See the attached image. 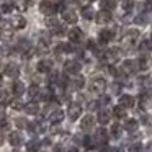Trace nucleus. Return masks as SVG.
<instances>
[{
  "label": "nucleus",
  "instance_id": "obj_13",
  "mask_svg": "<svg viewBox=\"0 0 152 152\" xmlns=\"http://www.w3.org/2000/svg\"><path fill=\"white\" fill-rule=\"evenodd\" d=\"M10 23H12V26H13L15 30H23V28L26 26V20H25L21 15H15V17L10 20Z\"/></svg>",
  "mask_w": 152,
  "mask_h": 152
},
{
  "label": "nucleus",
  "instance_id": "obj_41",
  "mask_svg": "<svg viewBox=\"0 0 152 152\" xmlns=\"http://www.w3.org/2000/svg\"><path fill=\"white\" fill-rule=\"evenodd\" d=\"M8 126H10V123H8L7 119L0 118V129H8Z\"/></svg>",
  "mask_w": 152,
  "mask_h": 152
},
{
  "label": "nucleus",
  "instance_id": "obj_34",
  "mask_svg": "<svg viewBox=\"0 0 152 152\" xmlns=\"http://www.w3.org/2000/svg\"><path fill=\"white\" fill-rule=\"evenodd\" d=\"M12 38H13V30H4V31H0V39L10 41Z\"/></svg>",
  "mask_w": 152,
  "mask_h": 152
},
{
  "label": "nucleus",
  "instance_id": "obj_28",
  "mask_svg": "<svg viewBox=\"0 0 152 152\" xmlns=\"http://www.w3.org/2000/svg\"><path fill=\"white\" fill-rule=\"evenodd\" d=\"M139 49H141V53H149V51H152V39H144L141 43V46H139Z\"/></svg>",
  "mask_w": 152,
  "mask_h": 152
},
{
  "label": "nucleus",
  "instance_id": "obj_26",
  "mask_svg": "<svg viewBox=\"0 0 152 152\" xmlns=\"http://www.w3.org/2000/svg\"><path fill=\"white\" fill-rule=\"evenodd\" d=\"M12 90H13V93L17 96H20V95H23V93H25V85L17 80V82H13V85H12Z\"/></svg>",
  "mask_w": 152,
  "mask_h": 152
},
{
  "label": "nucleus",
  "instance_id": "obj_15",
  "mask_svg": "<svg viewBox=\"0 0 152 152\" xmlns=\"http://www.w3.org/2000/svg\"><path fill=\"white\" fill-rule=\"evenodd\" d=\"M119 106H123V108H132L134 106V98H132L131 95H121L119 96V102H118Z\"/></svg>",
  "mask_w": 152,
  "mask_h": 152
},
{
  "label": "nucleus",
  "instance_id": "obj_35",
  "mask_svg": "<svg viewBox=\"0 0 152 152\" xmlns=\"http://www.w3.org/2000/svg\"><path fill=\"white\" fill-rule=\"evenodd\" d=\"M10 106H12L13 110H25V105H23V102H21L20 98L12 100V102H10Z\"/></svg>",
  "mask_w": 152,
  "mask_h": 152
},
{
  "label": "nucleus",
  "instance_id": "obj_6",
  "mask_svg": "<svg viewBox=\"0 0 152 152\" xmlns=\"http://www.w3.org/2000/svg\"><path fill=\"white\" fill-rule=\"evenodd\" d=\"M80 115H82V106H80L79 103H70L69 108H67V116H69L72 121H75V119L80 118Z\"/></svg>",
  "mask_w": 152,
  "mask_h": 152
},
{
  "label": "nucleus",
  "instance_id": "obj_48",
  "mask_svg": "<svg viewBox=\"0 0 152 152\" xmlns=\"http://www.w3.org/2000/svg\"><path fill=\"white\" fill-rule=\"evenodd\" d=\"M90 2H93V0H90Z\"/></svg>",
  "mask_w": 152,
  "mask_h": 152
},
{
  "label": "nucleus",
  "instance_id": "obj_10",
  "mask_svg": "<svg viewBox=\"0 0 152 152\" xmlns=\"http://www.w3.org/2000/svg\"><path fill=\"white\" fill-rule=\"evenodd\" d=\"M69 39L72 41V43H82L83 41V33L80 28H72V30L69 31Z\"/></svg>",
  "mask_w": 152,
  "mask_h": 152
},
{
  "label": "nucleus",
  "instance_id": "obj_19",
  "mask_svg": "<svg viewBox=\"0 0 152 152\" xmlns=\"http://www.w3.org/2000/svg\"><path fill=\"white\" fill-rule=\"evenodd\" d=\"M110 118H111V113H110L106 108L100 110V111H98V116H96V119H98L100 124H106V123L110 121Z\"/></svg>",
  "mask_w": 152,
  "mask_h": 152
},
{
  "label": "nucleus",
  "instance_id": "obj_16",
  "mask_svg": "<svg viewBox=\"0 0 152 152\" xmlns=\"http://www.w3.org/2000/svg\"><path fill=\"white\" fill-rule=\"evenodd\" d=\"M0 10H2V13H13L17 10V4L13 0H5L2 4V7H0Z\"/></svg>",
  "mask_w": 152,
  "mask_h": 152
},
{
  "label": "nucleus",
  "instance_id": "obj_47",
  "mask_svg": "<svg viewBox=\"0 0 152 152\" xmlns=\"http://www.w3.org/2000/svg\"><path fill=\"white\" fill-rule=\"evenodd\" d=\"M0 85H2V75H0Z\"/></svg>",
  "mask_w": 152,
  "mask_h": 152
},
{
  "label": "nucleus",
  "instance_id": "obj_9",
  "mask_svg": "<svg viewBox=\"0 0 152 152\" xmlns=\"http://www.w3.org/2000/svg\"><path fill=\"white\" fill-rule=\"evenodd\" d=\"M95 20H96V23H98V25H108L110 21H111V13H110V12L100 10L98 13H96Z\"/></svg>",
  "mask_w": 152,
  "mask_h": 152
},
{
  "label": "nucleus",
  "instance_id": "obj_33",
  "mask_svg": "<svg viewBox=\"0 0 152 152\" xmlns=\"http://www.w3.org/2000/svg\"><path fill=\"white\" fill-rule=\"evenodd\" d=\"M38 51H39L41 54H46L48 51H49V44H48L46 39H39V44H38Z\"/></svg>",
  "mask_w": 152,
  "mask_h": 152
},
{
  "label": "nucleus",
  "instance_id": "obj_5",
  "mask_svg": "<svg viewBox=\"0 0 152 152\" xmlns=\"http://www.w3.org/2000/svg\"><path fill=\"white\" fill-rule=\"evenodd\" d=\"M46 26L49 28L53 33H57V34L62 33V26H61L59 20H57L56 17H46Z\"/></svg>",
  "mask_w": 152,
  "mask_h": 152
},
{
  "label": "nucleus",
  "instance_id": "obj_40",
  "mask_svg": "<svg viewBox=\"0 0 152 152\" xmlns=\"http://www.w3.org/2000/svg\"><path fill=\"white\" fill-rule=\"evenodd\" d=\"M139 82L142 83V85H152V79L151 77H141V79H139Z\"/></svg>",
  "mask_w": 152,
  "mask_h": 152
},
{
  "label": "nucleus",
  "instance_id": "obj_43",
  "mask_svg": "<svg viewBox=\"0 0 152 152\" xmlns=\"http://www.w3.org/2000/svg\"><path fill=\"white\" fill-rule=\"evenodd\" d=\"M30 5H31V0H23V2H21V8H23V10L28 8Z\"/></svg>",
  "mask_w": 152,
  "mask_h": 152
},
{
  "label": "nucleus",
  "instance_id": "obj_20",
  "mask_svg": "<svg viewBox=\"0 0 152 152\" xmlns=\"http://www.w3.org/2000/svg\"><path fill=\"white\" fill-rule=\"evenodd\" d=\"M5 74H7L8 77H12V79H17L18 74H20V69H18L17 64H8V66L5 67Z\"/></svg>",
  "mask_w": 152,
  "mask_h": 152
},
{
  "label": "nucleus",
  "instance_id": "obj_44",
  "mask_svg": "<svg viewBox=\"0 0 152 152\" xmlns=\"http://www.w3.org/2000/svg\"><path fill=\"white\" fill-rule=\"evenodd\" d=\"M144 152H152V141H149L144 147Z\"/></svg>",
  "mask_w": 152,
  "mask_h": 152
},
{
  "label": "nucleus",
  "instance_id": "obj_32",
  "mask_svg": "<svg viewBox=\"0 0 152 152\" xmlns=\"http://www.w3.org/2000/svg\"><path fill=\"white\" fill-rule=\"evenodd\" d=\"M113 115H115L118 119H121V118H126V110L123 108V106H119V105H118L115 110H113Z\"/></svg>",
  "mask_w": 152,
  "mask_h": 152
},
{
  "label": "nucleus",
  "instance_id": "obj_38",
  "mask_svg": "<svg viewBox=\"0 0 152 152\" xmlns=\"http://www.w3.org/2000/svg\"><path fill=\"white\" fill-rule=\"evenodd\" d=\"M132 7H134V0H123V8L126 12H131Z\"/></svg>",
  "mask_w": 152,
  "mask_h": 152
},
{
  "label": "nucleus",
  "instance_id": "obj_29",
  "mask_svg": "<svg viewBox=\"0 0 152 152\" xmlns=\"http://www.w3.org/2000/svg\"><path fill=\"white\" fill-rule=\"evenodd\" d=\"M39 93H41V90H39V87L38 85H31L30 88H28V95L31 96V98H39Z\"/></svg>",
  "mask_w": 152,
  "mask_h": 152
},
{
  "label": "nucleus",
  "instance_id": "obj_4",
  "mask_svg": "<svg viewBox=\"0 0 152 152\" xmlns=\"http://www.w3.org/2000/svg\"><path fill=\"white\" fill-rule=\"evenodd\" d=\"M137 69H139V62H137V61H132V59L124 61V62H123V66H121V72L126 74V75L134 74Z\"/></svg>",
  "mask_w": 152,
  "mask_h": 152
},
{
  "label": "nucleus",
  "instance_id": "obj_25",
  "mask_svg": "<svg viewBox=\"0 0 152 152\" xmlns=\"http://www.w3.org/2000/svg\"><path fill=\"white\" fill-rule=\"evenodd\" d=\"M137 128H139V123L136 121V119H128V121H126V124H124V129H126L128 132L137 131Z\"/></svg>",
  "mask_w": 152,
  "mask_h": 152
},
{
  "label": "nucleus",
  "instance_id": "obj_27",
  "mask_svg": "<svg viewBox=\"0 0 152 152\" xmlns=\"http://www.w3.org/2000/svg\"><path fill=\"white\" fill-rule=\"evenodd\" d=\"M82 17L85 18V20H92V18L96 17V13L93 12L92 7H83L82 8Z\"/></svg>",
  "mask_w": 152,
  "mask_h": 152
},
{
  "label": "nucleus",
  "instance_id": "obj_30",
  "mask_svg": "<svg viewBox=\"0 0 152 152\" xmlns=\"http://www.w3.org/2000/svg\"><path fill=\"white\" fill-rule=\"evenodd\" d=\"M18 51H21V53L26 54L28 51H30V41H28V39H21L20 43H18Z\"/></svg>",
  "mask_w": 152,
  "mask_h": 152
},
{
  "label": "nucleus",
  "instance_id": "obj_1",
  "mask_svg": "<svg viewBox=\"0 0 152 152\" xmlns=\"http://www.w3.org/2000/svg\"><path fill=\"white\" fill-rule=\"evenodd\" d=\"M39 10H41V13H44L46 17H56V13H57V5H54L51 0H41Z\"/></svg>",
  "mask_w": 152,
  "mask_h": 152
},
{
  "label": "nucleus",
  "instance_id": "obj_24",
  "mask_svg": "<svg viewBox=\"0 0 152 152\" xmlns=\"http://www.w3.org/2000/svg\"><path fill=\"white\" fill-rule=\"evenodd\" d=\"M25 110H26L28 115H36V113L39 111V105H38L36 102H30V103H26Z\"/></svg>",
  "mask_w": 152,
  "mask_h": 152
},
{
  "label": "nucleus",
  "instance_id": "obj_18",
  "mask_svg": "<svg viewBox=\"0 0 152 152\" xmlns=\"http://www.w3.org/2000/svg\"><path fill=\"white\" fill-rule=\"evenodd\" d=\"M62 18H64V21H66V23L74 25L77 21V13L74 10H64L62 12Z\"/></svg>",
  "mask_w": 152,
  "mask_h": 152
},
{
  "label": "nucleus",
  "instance_id": "obj_17",
  "mask_svg": "<svg viewBox=\"0 0 152 152\" xmlns=\"http://www.w3.org/2000/svg\"><path fill=\"white\" fill-rule=\"evenodd\" d=\"M62 119H64V111L62 110H54V111L49 115V121L53 123V124H59Z\"/></svg>",
  "mask_w": 152,
  "mask_h": 152
},
{
  "label": "nucleus",
  "instance_id": "obj_31",
  "mask_svg": "<svg viewBox=\"0 0 152 152\" xmlns=\"http://www.w3.org/2000/svg\"><path fill=\"white\" fill-rule=\"evenodd\" d=\"M137 62H139V69L145 70V69L149 67V57L145 56V54H142V56L139 57V61H137Z\"/></svg>",
  "mask_w": 152,
  "mask_h": 152
},
{
  "label": "nucleus",
  "instance_id": "obj_21",
  "mask_svg": "<svg viewBox=\"0 0 152 152\" xmlns=\"http://www.w3.org/2000/svg\"><path fill=\"white\" fill-rule=\"evenodd\" d=\"M100 8L103 12H111L116 8V2L115 0H100Z\"/></svg>",
  "mask_w": 152,
  "mask_h": 152
},
{
  "label": "nucleus",
  "instance_id": "obj_45",
  "mask_svg": "<svg viewBox=\"0 0 152 152\" xmlns=\"http://www.w3.org/2000/svg\"><path fill=\"white\" fill-rule=\"evenodd\" d=\"M98 105H100L98 102H90V103H88V108H90V110H95Z\"/></svg>",
  "mask_w": 152,
  "mask_h": 152
},
{
  "label": "nucleus",
  "instance_id": "obj_12",
  "mask_svg": "<svg viewBox=\"0 0 152 152\" xmlns=\"http://www.w3.org/2000/svg\"><path fill=\"white\" fill-rule=\"evenodd\" d=\"M93 124H95V118H93L92 115L83 116L82 121H80V128H82L83 131H90V129L93 128Z\"/></svg>",
  "mask_w": 152,
  "mask_h": 152
},
{
  "label": "nucleus",
  "instance_id": "obj_14",
  "mask_svg": "<svg viewBox=\"0 0 152 152\" xmlns=\"http://www.w3.org/2000/svg\"><path fill=\"white\" fill-rule=\"evenodd\" d=\"M53 70V61L49 59H43L38 62V72H43V74H48Z\"/></svg>",
  "mask_w": 152,
  "mask_h": 152
},
{
  "label": "nucleus",
  "instance_id": "obj_3",
  "mask_svg": "<svg viewBox=\"0 0 152 152\" xmlns=\"http://www.w3.org/2000/svg\"><path fill=\"white\" fill-rule=\"evenodd\" d=\"M105 88H106V82H105V79H102V77L93 79L92 83H90V90H92L93 93H98V95H102V93L105 92Z\"/></svg>",
  "mask_w": 152,
  "mask_h": 152
},
{
  "label": "nucleus",
  "instance_id": "obj_22",
  "mask_svg": "<svg viewBox=\"0 0 152 152\" xmlns=\"http://www.w3.org/2000/svg\"><path fill=\"white\" fill-rule=\"evenodd\" d=\"M8 141H10V144L13 145V147H18V145H21V134L18 131H13V132H10V137H8Z\"/></svg>",
  "mask_w": 152,
  "mask_h": 152
},
{
  "label": "nucleus",
  "instance_id": "obj_23",
  "mask_svg": "<svg viewBox=\"0 0 152 152\" xmlns=\"http://www.w3.org/2000/svg\"><path fill=\"white\" fill-rule=\"evenodd\" d=\"M41 147V142L36 141V139H31V141L26 142V152H38Z\"/></svg>",
  "mask_w": 152,
  "mask_h": 152
},
{
  "label": "nucleus",
  "instance_id": "obj_11",
  "mask_svg": "<svg viewBox=\"0 0 152 152\" xmlns=\"http://www.w3.org/2000/svg\"><path fill=\"white\" fill-rule=\"evenodd\" d=\"M106 141H108V132H106V129H103V128L96 129V132H95V142H98L100 145H106Z\"/></svg>",
  "mask_w": 152,
  "mask_h": 152
},
{
  "label": "nucleus",
  "instance_id": "obj_36",
  "mask_svg": "<svg viewBox=\"0 0 152 152\" xmlns=\"http://www.w3.org/2000/svg\"><path fill=\"white\" fill-rule=\"evenodd\" d=\"M111 136H113V137H116V139L121 136V126H119L118 123H115V124L111 126Z\"/></svg>",
  "mask_w": 152,
  "mask_h": 152
},
{
  "label": "nucleus",
  "instance_id": "obj_42",
  "mask_svg": "<svg viewBox=\"0 0 152 152\" xmlns=\"http://www.w3.org/2000/svg\"><path fill=\"white\" fill-rule=\"evenodd\" d=\"M17 124L21 126V128H28V126H30L28 123H25V119H17Z\"/></svg>",
  "mask_w": 152,
  "mask_h": 152
},
{
  "label": "nucleus",
  "instance_id": "obj_2",
  "mask_svg": "<svg viewBox=\"0 0 152 152\" xmlns=\"http://www.w3.org/2000/svg\"><path fill=\"white\" fill-rule=\"evenodd\" d=\"M137 38H139V31H137V30H129L128 33L123 34L121 44H123L124 48H129V46H132V44L137 41Z\"/></svg>",
  "mask_w": 152,
  "mask_h": 152
},
{
  "label": "nucleus",
  "instance_id": "obj_8",
  "mask_svg": "<svg viewBox=\"0 0 152 152\" xmlns=\"http://www.w3.org/2000/svg\"><path fill=\"white\" fill-rule=\"evenodd\" d=\"M113 36H115V31H113V30H102V31H100V34H98L100 44L110 43V41L113 39Z\"/></svg>",
  "mask_w": 152,
  "mask_h": 152
},
{
  "label": "nucleus",
  "instance_id": "obj_7",
  "mask_svg": "<svg viewBox=\"0 0 152 152\" xmlns=\"http://www.w3.org/2000/svg\"><path fill=\"white\" fill-rule=\"evenodd\" d=\"M80 67L82 66H80L79 61H66V64H64V70L67 74H79Z\"/></svg>",
  "mask_w": 152,
  "mask_h": 152
},
{
  "label": "nucleus",
  "instance_id": "obj_37",
  "mask_svg": "<svg viewBox=\"0 0 152 152\" xmlns=\"http://www.w3.org/2000/svg\"><path fill=\"white\" fill-rule=\"evenodd\" d=\"M144 149H142V145L139 144V142H134V144H131L128 147V152H142Z\"/></svg>",
  "mask_w": 152,
  "mask_h": 152
},
{
  "label": "nucleus",
  "instance_id": "obj_46",
  "mask_svg": "<svg viewBox=\"0 0 152 152\" xmlns=\"http://www.w3.org/2000/svg\"><path fill=\"white\" fill-rule=\"evenodd\" d=\"M77 4H80V5H83V4H87V2H90V0H75Z\"/></svg>",
  "mask_w": 152,
  "mask_h": 152
},
{
  "label": "nucleus",
  "instance_id": "obj_39",
  "mask_svg": "<svg viewBox=\"0 0 152 152\" xmlns=\"http://www.w3.org/2000/svg\"><path fill=\"white\" fill-rule=\"evenodd\" d=\"M74 85H75V88H79V90H80V88H82L83 85H85V79L79 75V77H77L75 80H74Z\"/></svg>",
  "mask_w": 152,
  "mask_h": 152
}]
</instances>
